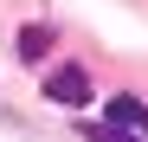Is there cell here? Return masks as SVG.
I'll list each match as a JSON object with an SVG mask.
<instances>
[{
  "label": "cell",
  "instance_id": "obj_4",
  "mask_svg": "<svg viewBox=\"0 0 148 142\" xmlns=\"http://www.w3.org/2000/svg\"><path fill=\"white\" fill-rule=\"evenodd\" d=\"M84 142H148L142 129H122V123H84Z\"/></svg>",
  "mask_w": 148,
  "mask_h": 142
},
{
  "label": "cell",
  "instance_id": "obj_2",
  "mask_svg": "<svg viewBox=\"0 0 148 142\" xmlns=\"http://www.w3.org/2000/svg\"><path fill=\"white\" fill-rule=\"evenodd\" d=\"M103 116H110V123H122V129H142V136H148V103H142V97H129V90H122V97H110V103H103Z\"/></svg>",
  "mask_w": 148,
  "mask_h": 142
},
{
  "label": "cell",
  "instance_id": "obj_1",
  "mask_svg": "<svg viewBox=\"0 0 148 142\" xmlns=\"http://www.w3.org/2000/svg\"><path fill=\"white\" fill-rule=\"evenodd\" d=\"M45 97H52V103H64V110H84L90 103V71L84 65H52V71H45Z\"/></svg>",
  "mask_w": 148,
  "mask_h": 142
},
{
  "label": "cell",
  "instance_id": "obj_3",
  "mask_svg": "<svg viewBox=\"0 0 148 142\" xmlns=\"http://www.w3.org/2000/svg\"><path fill=\"white\" fill-rule=\"evenodd\" d=\"M13 52H19V65H45L52 58V26H26L13 39Z\"/></svg>",
  "mask_w": 148,
  "mask_h": 142
}]
</instances>
